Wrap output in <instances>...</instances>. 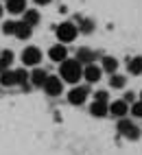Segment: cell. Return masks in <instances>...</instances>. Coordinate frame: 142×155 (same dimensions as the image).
Wrapping results in <instances>:
<instances>
[{"mask_svg":"<svg viewBox=\"0 0 142 155\" xmlns=\"http://www.w3.org/2000/svg\"><path fill=\"white\" fill-rule=\"evenodd\" d=\"M15 28H18V22H13V20H9V22L2 24V31L7 35H15Z\"/></svg>","mask_w":142,"mask_h":155,"instance_id":"cell-21","label":"cell"},{"mask_svg":"<svg viewBox=\"0 0 142 155\" xmlns=\"http://www.w3.org/2000/svg\"><path fill=\"white\" fill-rule=\"evenodd\" d=\"M44 90L48 96H59L64 90V79L61 77H48V81L44 83Z\"/></svg>","mask_w":142,"mask_h":155,"instance_id":"cell-5","label":"cell"},{"mask_svg":"<svg viewBox=\"0 0 142 155\" xmlns=\"http://www.w3.org/2000/svg\"><path fill=\"white\" fill-rule=\"evenodd\" d=\"M131 114H134V116H138V118H142V101L131 105Z\"/></svg>","mask_w":142,"mask_h":155,"instance_id":"cell-23","label":"cell"},{"mask_svg":"<svg viewBox=\"0 0 142 155\" xmlns=\"http://www.w3.org/2000/svg\"><path fill=\"white\" fill-rule=\"evenodd\" d=\"M77 33H79V28H77L72 22H61V24L57 26V37H59V42H61V44L74 42Z\"/></svg>","mask_w":142,"mask_h":155,"instance_id":"cell-2","label":"cell"},{"mask_svg":"<svg viewBox=\"0 0 142 155\" xmlns=\"http://www.w3.org/2000/svg\"><path fill=\"white\" fill-rule=\"evenodd\" d=\"M88 94H90V87L79 85V87H72V90L68 92V101L72 103V105H83L85 98H88Z\"/></svg>","mask_w":142,"mask_h":155,"instance_id":"cell-3","label":"cell"},{"mask_svg":"<svg viewBox=\"0 0 142 155\" xmlns=\"http://www.w3.org/2000/svg\"><path fill=\"white\" fill-rule=\"evenodd\" d=\"M129 72L131 74H142V57L129 59Z\"/></svg>","mask_w":142,"mask_h":155,"instance_id":"cell-18","label":"cell"},{"mask_svg":"<svg viewBox=\"0 0 142 155\" xmlns=\"http://www.w3.org/2000/svg\"><path fill=\"white\" fill-rule=\"evenodd\" d=\"M31 24H26L24 20L22 22H18V28H15V37L18 39H26V37H31Z\"/></svg>","mask_w":142,"mask_h":155,"instance_id":"cell-16","label":"cell"},{"mask_svg":"<svg viewBox=\"0 0 142 155\" xmlns=\"http://www.w3.org/2000/svg\"><path fill=\"white\" fill-rule=\"evenodd\" d=\"M46 81H48V74H46L44 70H39V68H37V70H33V72H31V83H33V85L44 87Z\"/></svg>","mask_w":142,"mask_h":155,"instance_id":"cell-14","label":"cell"},{"mask_svg":"<svg viewBox=\"0 0 142 155\" xmlns=\"http://www.w3.org/2000/svg\"><path fill=\"white\" fill-rule=\"evenodd\" d=\"M94 101H105L107 103V92H96V98Z\"/></svg>","mask_w":142,"mask_h":155,"instance_id":"cell-25","label":"cell"},{"mask_svg":"<svg viewBox=\"0 0 142 155\" xmlns=\"http://www.w3.org/2000/svg\"><path fill=\"white\" fill-rule=\"evenodd\" d=\"M0 57H2L7 64H11V61H13V53H11V50H5V53H0Z\"/></svg>","mask_w":142,"mask_h":155,"instance_id":"cell-24","label":"cell"},{"mask_svg":"<svg viewBox=\"0 0 142 155\" xmlns=\"http://www.w3.org/2000/svg\"><path fill=\"white\" fill-rule=\"evenodd\" d=\"M24 22L31 24V26H35L39 22V13L35 11V9H26V11H24Z\"/></svg>","mask_w":142,"mask_h":155,"instance_id":"cell-17","label":"cell"},{"mask_svg":"<svg viewBox=\"0 0 142 155\" xmlns=\"http://www.w3.org/2000/svg\"><path fill=\"white\" fill-rule=\"evenodd\" d=\"M0 83H2L5 87L18 85V77H15V70H5V72H0Z\"/></svg>","mask_w":142,"mask_h":155,"instance_id":"cell-13","label":"cell"},{"mask_svg":"<svg viewBox=\"0 0 142 155\" xmlns=\"http://www.w3.org/2000/svg\"><path fill=\"white\" fill-rule=\"evenodd\" d=\"M92 28H94V22H92V20H79V31H83V33H90Z\"/></svg>","mask_w":142,"mask_h":155,"instance_id":"cell-22","label":"cell"},{"mask_svg":"<svg viewBox=\"0 0 142 155\" xmlns=\"http://www.w3.org/2000/svg\"><path fill=\"white\" fill-rule=\"evenodd\" d=\"M118 133H123V136L129 138V140H138L140 138V129L136 125H131L129 120H125V118H120V122H118Z\"/></svg>","mask_w":142,"mask_h":155,"instance_id":"cell-4","label":"cell"},{"mask_svg":"<svg viewBox=\"0 0 142 155\" xmlns=\"http://www.w3.org/2000/svg\"><path fill=\"white\" fill-rule=\"evenodd\" d=\"M101 68H103V72H109V74H116V70H118V61L114 57H103V64H101Z\"/></svg>","mask_w":142,"mask_h":155,"instance_id":"cell-15","label":"cell"},{"mask_svg":"<svg viewBox=\"0 0 142 155\" xmlns=\"http://www.w3.org/2000/svg\"><path fill=\"white\" fill-rule=\"evenodd\" d=\"M5 70H9V64H7L2 57H0V72H5Z\"/></svg>","mask_w":142,"mask_h":155,"instance_id":"cell-26","label":"cell"},{"mask_svg":"<svg viewBox=\"0 0 142 155\" xmlns=\"http://www.w3.org/2000/svg\"><path fill=\"white\" fill-rule=\"evenodd\" d=\"M35 5H48V2H53V0H33Z\"/></svg>","mask_w":142,"mask_h":155,"instance_id":"cell-28","label":"cell"},{"mask_svg":"<svg viewBox=\"0 0 142 155\" xmlns=\"http://www.w3.org/2000/svg\"><path fill=\"white\" fill-rule=\"evenodd\" d=\"M15 77H18V85H26L31 81V72L26 70H15Z\"/></svg>","mask_w":142,"mask_h":155,"instance_id":"cell-20","label":"cell"},{"mask_svg":"<svg viewBox=\"0 0 142 155\" xmlns=\"http://www.w3.org/2000/svg\"><path fill=\"white\" fill-rule=\"evenodd\" d=\"M0 15H2V7H0Z\"/></svg>","mask_w":142,"mask_h":155,"instance_id":"cell-29","label":"cell"},{"mask_svg":"<svg viewBox=\"0 0 142 155\" xmlns=\"http://www.w3.org/2000/svg\"><path fill=\"white\" fill-rule=\"evenodd\" d=\"M101 74H103V68H98L96 64H88L85 70H83V79L88 81V83H96V81L101 79Z\"/></svg>","mask_w":142,"mask_h":155,"instance_id":"cell-7","label":"cell"},{"mask_svg":"<svg viewBox=\"0 0 142 155\" xmlns=\"http://www.w3.org/2000/svg\"><path fill=\"white\" fill-rule=\"evenodd\" d=\"M83 70H85V66L81 64L79 59H66V61H61V66H59V77L64 81H68V83H77V81L83 77Z\"/></svg>","mask_w":142,"mask_h":155,"instance_id":"cell-1","label":"cell"},{"mask_svg":"<svg viewBox=\"0 0 142 155\" xmlns=\"http://www.w3.org/2000/svg\"><path fill=\"white\" fill-rule=\"evenodd\" d=\"M22 61H24V66H37L39 61H42V53H39V48L35 46H28L22 50Z\"/></svg>","mask_w":142,"mask_h":155,"instance_id":"cell-6","label":"cell"},{"mask_svg":"<svg viewBox=\"0 0 142 155\" xmlns=\"http://www.w3.org/2000/svg\"><path fill=\"white\" fill-rule=\"evenodd\" d=\"M66 55H68V50H66V44H61V42H59V44H55L53 48L48 50V57L53 59V61H57V64L66 61V59H68Z\"/></svg>","mask_w":142,"mask_h":155,"instance_id":"cell-8","label":"cell"},{"mask_svg":"<svg viewBox=\"0 0 142 155\" xmlns=\"http://www.w3.org/2000/svg\"><path fill=\"white\" fill-rule=\"evenodd\" d=\"M125 101H127V103H131V105H134V101H136V96L131 94V92H127V94H125Z\"/></svg>","mask_w":142,"mask_h":155,"instance_id":"cell-27","label":"cell"},{"mask_svg":"<svg viewBox=\"0 0 142 155\" xmlns=\"http://www.w3.org/2000/svg\"><path fill=\"white\" fill-rule=\"evenodd\" d=\"M127 111H129L127 101H114V103L109 105V114H114L116 118H125V116H127Z\"/></svg>","mask_w":142,"mask_h":155,"instance_id":"cell-9","label":"cell"},{"mask_svg":"<svg viewBox=\"0 0 142 155\" xmlns=\"http://www.w3.org/2000/svg\"><path fill=\"white\" fill-rule=\"evenodd\" d=\"M7 11L13 13V15L24 13L26 11V0H7Z\"/></svg>","mask_w":142,"mask_h":155,"instance_id":"cell-11","label":"cell"},{"mask_svg":"<svg viewBox=\"0 0 142 155\" xmlns=\"http://www.w3.org/2000/svg\"><path fill=\"white\" fill-rule=\"evenodd\" d=\"M125 83H127V79L123 77V74H111V79H109V85L114 87V90H120V87H125Z\"/></svg>","mask_w":142,"mask_h":155,"instance_id":"cell-19","label":"cell"},{"mask_svg":"<svg viewBox=\"0 0 142 155\" xmlns=\"http://www.w3.org/2000/svg\"><path fill=\"white\" fill-rule=\"evenodd\" d=\"M140 98H142V94H140Z\"/></svg>","mask_w":142,"mask_h":155,"instance_id":"cell-30","label":"cell"},{"mask_svg":"<svg viewBox=\"0 0 142 155\" xmlns=\"http://www.w3.org/2000/svg\"><path fill=\"white\" fill-rule=\"evenodd\" d=\"M90 114H92V116L103 118V116H107V114H109V105H107L105 101H94L92 107H90Z\"/></svg>","mask_w":142,"mask_h":155,"instance_id":"cell-10","label":"cell"},{"mask_svg":"<svg viewBox=\"0 0 142 155\" xmlns=\"http://www.w3.org/2000/svg\"><path fill=\"white\" fill-rule=\"evenodd\" d=\"M94 55H96L94 50H92V48H85V46L77 50V59L81 61V64H85V66H88V64H94Z\"/></svg>","mask_w":142,"mask_h":155,"instance_id":"cell-12","label":"cell"}]
</instances>
